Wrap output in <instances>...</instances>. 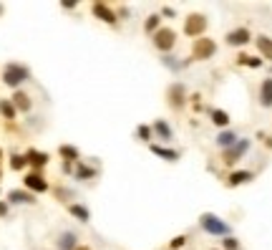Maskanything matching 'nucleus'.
Wrapping results in <instances>:
<instances>
[{
    "label": "nucleus",
    "instance_id": "f257e3e1",
    "mask_svg": "<svg viewBox=\"0 0 272 250\" xmlns=\"http://www.w3.org/2000/svg\"><path fill=\"white\" fill-rule=\"evenodd\" d=\"M30 76V71L23 66V63H8L5 68H3V81H5V86H20L26 79Z\"/></svg>",
    "mask_w": 272,
    "mask_h": 250
},
{
    "label": "nucleus",
    "instance_id": "f03ea898",
    "mask_svg": "<svg viewBox=\"0 0 272 250\" xmlns=\"http://www.w3.org/2000/svg\"><path fill=\"white\" fill-rule=\"evenodd\" d=\"M199 225H202L210 235H227V233L232 230L227 222H222V218H217V215H212V213H204L202 220H199Z\"/></svg>",
    "mask_w": 272,
    "mask_h": 250
},
{
    "label": "nucleus",
    "instance_id": "7ed1b4c3",
    "mask_svg": "<svg viewBox=\"0 0 272 250\" xmlns=\"http://www.w3.org/2000/svg\"><path fill=\"white\" fill-rule=\"evenodd\" d=\"M214 51H217V46H214L212 38H197L194 46H192V53H194L197 61H207V59H212Z\"/></svg>",
    "mask_w": 272,
    "mask_h": 250
},
{
    "label": "nucleus",
    "instance_id": "20e7f679",
    "mask_svg": "<svg viewBox=\"0 0 272 250\" xmlns=\"http://www.w3.org/2000/svg\"><path fill=\"white\" fill-rule=\"evenodd\" d=\"M174 43H177V33L172 31V28H161V31L154 33V48H159V51H172L174 48Z\"/></svg>",
    "mask_w": 272,
    "mask_h": 250
},
{
    "label": "nucleus",
    "instance_id": "39448f33",
    "mask_svg": "<svg viewBox=\"0 0 272 250\" xmlns=\"http://www.w3.org/2000/svg\"><path fill=\"white\" fill-rule=\"evenodd\" d=\"M204 31H207V18H204V15L197 13V15H189V18H186V23H184V33H186V35H192V38L197 41Z\"/></svg>",
    "mask_w": 272,
    "mask_h": 250
},
{
    "label": "nucleus",
    "instance_id": "423d86ee",
    "mask_svg": "<svg viewBox=\"0 0 272 250\" xmlns=\"http://www.w3.org/2000/svg\"><path fill=\"white\" fill-rule=\"evenodd\" d=\"M247 149H249V142H247V139H237V144H235V147H229V149L224 152V162H227V164L240 162V157L244 155Z\"/></svg>",
    "mask_w": 272,
    "mask_h": 250
},
{
    "label": "nucleus",
    "instance_id": "0eeeda50",
    "mask_svg": "<svg viewBox=\"0 0 272 250\" xmlns=\"http://www.w3.org/2000/svg\"><path fill=\"white\" fill-rule=\"evenodd\" d=\"M93 15L103 23H116V13L106 5V3H93Z\"/></svg>",
    "mask_w": 272,
    "mask_h": 250
},
{
    "label": "nucleus",
    "instance_id": "6e6552de",
    "mask_svg": "<svg viewBox=\"0 0 272 250\" xmlns=\"http://www.w3.org/2000/svg\"><path fill=\"white\" fill-rule=\"evenodd\" d=\"M26 187L33 189V192H46V189H48V182L43 180L40 172H30V175H26Z\"/></svg>",
    "mask_w": 272,
    "mask_h": 250
},
{
    "label": "nucleus",
    "instance_id": "1a4fd4ad",
    "mask_svg": "<svg viewBox=\"0 0 272 250\" xmlns=\"http://www.w3.org/2000/svg\"><path fill=\"white\" fill-rule=\"evenodd\" d=\"M247 41H249V31L247 28H237V31L227 33V43L229 46H244Z\"/></svg>",
    "mask_w": 272,
    "mask_h": 250
},
{
    "label": "nucleus",
    "instance_id": "9d476101",
    "mask_svg": "<svg viewBox=\"0 0 272 250\" xmlns=\"http://www.w3.org/2000/svg\"><path fill=\"white\" fill-rule=\"evenodd\" d=\"M169 106H174V109H181V106H184V86H181V84H174V86L169 89Z\"/></svg>",
    "mask_w": 272,
    "mask_h": 250
},
{
    "label": "nucleus",
    "instance_id": "9b49d317",
    "mask_svg": "<svg viewBox=\"0 0 272 250\" xmlns=\"http://www.w3.org/2000/svg\"><path fill=\"white\" fill-rule=\"evenodd\" d=\"M151 129H154V134H156V137H159V139H161V142H169V139H172V137H174V134H172V126L166 124V122H164V119H156V122H154V126H151Z\"/></svg>",
    "mask_w": 272,
    "mask_h": 250
},
{
    "label": "nucleus",
    "instance_id": "f8f14e48",
    "mask_svg": "<svg viewBox=\"0 0 272 250\" xmlns=\"http://www.w3.org/2000/svg\"><path fill=\"white\" fill-rule=\"evenodd\" d=\"M8 197H10L13 205H33V202H35L33 195H30V192H23V189H13Z\"/></svg>",
    "mask_w": 272,
    "mask_h": 250
},
{
    "label": "nucleus",
    "instance_id": "ddd939ff",
    "mask_svg": "<svg viewBox=\"0 0 272 250\" xmlns=\"http://www.w3.org/2000/svg\"><path fill=\"white\" fill-rule=\"evenodd\" d=\"M260 104L262 106H272V79H265L262 86H260Z\"/></svg>",
    "mask_w": 272,
    "mask_h": 250
},
{
    "label": "nucleus",
    "instance_id": "4468645a",
    "mask_svg": "<svg viewBox=\"0 0 272 250\" xmlns=\"http://www.w3.org/2000/svg\"><path fill=\"white\" fill-rule=\"evenodd\" d=\"M237 139H240V137H237V131H222V134L217 137V144H219V147H224V149H229V147H235V144H237Z\"/></svg>",
    "mask_w": 272,
    "mask_h": 250
},
{
    "label": "nucleus",
    "instance_id": "2eb2a0df",
    "mask_svg": "<svg viewBox=\"0 0 272 250\" xmlns=\"http://www.w3.org/2000/svg\"><path fill=\"white\" fill-rule=\"evenodd\" d=\"M26 162H28V164H33V167H43V164H48V155L30 149L28 155H26Z\"/></svg>",
    "mask_w": 272,
    "mask_h": 250
},
{
    "label": "nucleus",
    "instance_id": "dca6fc26",
    "mask_svg": "<svg viewBox=\"0 0 272 250\" xmlns=\"http://www.w3.org/2000/svg\"><path fill=\"white\" fill-rule=\"evenodd\" d=\"M257 48H260V53H262L265 59H270V61H272V38L260 35V38H257Z\"/></svg>",
    "mask_w": 272,
    "mask_h": 250
},
{
    "label": "nucleus",
    "instance_id": "f3484780",
    "mask_svg": "<svg viewBox=\"0 0 272 250\" xmlns=\"http://www.w3.org/2000/svg\"><path fill=\"white\" fill-rule=\"evenodd\" d=\"M13 106L20 109V111H28L30 109V96L23 94V91H15V96H13Z\"/></svg>",
    "mask_w": 272,
    "mask_h": 250
},
{
    "label": "nucleus",
    "instance_id": "a211bd4d",
    "mask_svg": "<svg viewBox=\"0 0 272 250\" xmlns=\"http://www.w3.org/2000/svg\"><path fill=\"white\" fill-rule=\"evenodd\" d=\"M58 248L60 250H76L78 245H76V235L73 233H63L58 238Z\"/></svg>",
    "mask_w": 272,
    "mask_h": 250
},
{
    "label": "nucleus",
    "instance_id": "6ab92c4d",
    "mask_svg": "<svg viewBox=\"0 0 272 250\" xmlns=\"http://www.w3.org/2000/svg\"><path fill=\"white\" fill-rule=\"evenodd\" d=\"M151 152L159 157H164L166 162H177L179 159V152H172V149H164V147H159V144H151Z\"/></svg>",
    "mask_w": 272,
    "mask_h": 250
},
{
    "label": "nucleus",
    "instance_id": "aec40b11",
    "mask_svg": "<svg viewBox=\"0 0 272 250\" xmlns=\"http://www.w3.org/2000/svg\"><path fill=\"white\" fill-rule=\"evenodd\" d=\"M249 180H252V172H232V175H229V185H232V187L244 185V182H249Z\"/></svg>",
    "mask_w": 272,
    "mask_h": 250
},
{
    "label": "nucleus",
    "instance_id": "412c9836",
    "mask_svg": "<svg viewBox=\"0 0 272 250\" xmlns=\"http://www.w3.org/2000/svg\"><path fill=\"white\" fill-rule=\"evenodd\" d=\"M212 122L217 126H227L229 124V114L222 111V109H212Z\"/></svg>",
    "mask_w": 272,
    "mask_h": 250
},
{
    "label": "nucleus",
    "instance_id": "4be33fe9",
    "mask_svg": "<svg viewBox=\"0 0 272 250\" xmlns=\"http://www.w3.org/2000/svg\"><path fill=\"white\" fill-rule=\"evenodd\" d=\"M68 213H71L73 218H78L81 222H89V218H91L89 210H86L83 205H71V207H68Z\"/></svg>",
    "mask_w": 272,
    "mask_h": 250
},
{
    "label": "nucleus",
    "instance_id": "5701e85b",
    "mask_svg": "<svg viewBox=\"0 0 272 250\" xmlns=\"http://www.w3.org/2000/svg\"><path fill=\"white\" fill-rule=\"evenodd\" d=\"M0 114L5 117V119H15V106H13V101H0Z\"/></svg>",
    "mask_w": 272,
    "mask_h": 250
},
{
    "label": "nucleus",
    "instance_id": "b1692460",
    "mask_svg": "<svg viewBox=\"0 0 272 250\" xmlns=\"http://www.w3.org/2000/svg\"><path fill=\"white\" fill-rule=\"evenodd\" d=\"M60 157H66L68 162H73V159H78V149L71 147V144H63V147H60Z\"/></svg>",
    "mask_w": 272,
    "mask_h": 250
},
{
    "label": "nucleus",
    "instance_id": "393cba45",
    "mask_svg": "<svg viewBox=\"0 0 272 250\" xmlns=\"http://www.w3.org/2000/svg\"><path fill=\"white\" fill-rule=\"evenodd\" d=\"M76 177H78V180H91V177H96V172H93L91 167H83V164H78V169H76Z\"/></svg>",
    "mask_w": 272,
    "mask_h": 250
},
{
    "label": "nucleus",
    "instance_id": "a878e982",
    "mask_svg": "<svg viewBox=\"0 0 272 250\" xmlns=\"http://www.w3.org/2000/svg\"><path fill=\"white\" fill-rule=\"evenodd\" d=\"M240 63L249 66V68H260V66H262V61H260V59H255V56H240Z\"/></svg>",
    "mask_w": 272,
    "mask_h": 250
},
{
    "label": "nucleus",
    "instance_id": "bb28decb",
    "mask_svg": "<svg viewBox=\"0 0 272 250\" xmlns=\"http://www.w3.org/2000/svg\"><path fill=\"white\" fill-rule=\"evenodd\" d=\"M26 164H28V162H26V157H20V155L10 157V167H13V169H23Z\"/></svg>",
    "mask_w": 272,
    "mask_h": 250
},
{
    "label": "nucleus",
    "instance_id": "cd10ccee",
    "mask_svg": "<svg viewBox=\"0 0 272 250\" xmlns=\"http://www.w3.org/2000/svg\"><path fill=\"white\" fill-rule=\"evenodd\" d=\"M159 21H161L159 15H149V21H147V26H144V28H147V33L156 31V28H159Z\"/></svg>",
    "mask_w": 272,
    "mask_h": 250
},
{
    "label": "nucleus",
    "instance_id": "c85d7f7f",
    "mask_svg": "<svg viewBox=\"0 0 272 250\" xmlns=\"http://www.w3.org/2000/svg\"><path fill=\"white\" fill-rule=\"evenodd\" d=\"M139 139H141V142H149V139H151V129H149V126H139Z\"/></svg>",
    "mask_w": 272,
    "mask_h": 250
},
{
    "label": "nucleus",
    "instance_id": "c756f323",
    "mask_svg": "<svg viewBox=\"0 0 272 250\" xmlns=\"http://www.w3.org/2000/svg\"><path fill=\"white\" fill-rule=\"evenodd\" d=\"M237 248H240L237 238H224V250H237Z\"/></svg>",
    "mask_w": 272,
    "mask_h": 250
},
{
    "label": "nucleus",
    "instance_id": "7c9ffc66",
    "mask_svg": "<svg viewBox=\"0 0 272 250\" xmlns=\"http://www.w3.org/2000/svg\"><path fill=\"white\" fill-rule=\"evenodd\" d=\"M164 66H169V68H181V63H177V61H172V56H164Z\"/></svg>",
    "mask_w": 272,
    "mask_h": 250
},
{
    "label": "nucleus",
    "instance_id": "2f4dec72",
    "mask_svg": "<svg viewBox=\"0 0 272 250\" xmlns=\"http://www.w3.org/2000/svg\"><path fill=\"white\" fill-rule=\"evenodd\" d=\"M184 243H186V238H184V235H179V238H174V240H172V250H174V248H181Z\"/></svg>",
    "mask_w": 272,
    "mask_h": 250
},
{
    "label": "nucleus",
    "instance_id": "473e14b6",
    "mask_svg": "<svg viewBox=\"0 0 272 250\" xmlns=\"http://www.w3.org/2000/svg\"><path fill=\"white\" fill-rule=\"evenodd\" d=\"M8 215V205L5 202H0V218H5Z\"/></svg>",
    "mask_w": 272,
    "mask_h": 250
},
{
    "label": "nucleus",
    "instance_id": "72a5a7b5",
    "mask_svg": "<svg viewBox=\"0 0 272 250\" xmlns=\"http://www.w3.org/2000/svg\"><path fill=\"white\" fill-rule=\"evenodd\" d=\"M76 250H89V248H76Z\"/></svg>",
    "mask_w": 272,
    "mask_h": 250
},
{
    "label": "nucleus",
    "instance_id": "f704fd0d",
    "mask_svg": "<svg viewBox=\"0 0 272 250\" xmlns=\"http://www.w3.org/2000/svg\"><path fill=\"white\" fill-rule=\"evenodd\" d=\"M0 13H3V5H0Z\"/></svg>",
    "mask_w": 272,
    "mask_h": 250
}]
</instances>
